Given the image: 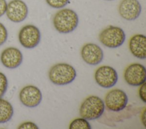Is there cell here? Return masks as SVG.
I'll return each instance as SVG.
<instances>
[{
	"mask_svg": "<svg viewBox=\"0 0 146 129\" xmlns=\"http://www.w3.org/2000/svg\"><path fill=\"white\" fill-rule=\"evenodd\" d=\"M52 22L57 31L62 34H67L72 32L77 27L79 18L74 10L62 9L54 15Z\"/></svg>",
	"mask_w": 146,
	"mask_h": 129,
	"instance_id": "cell-1",
	"label": "cell"
},
{
	"mask_svg": "<svg viewBox=\"0 0 146 129\" xmlns=\"http://www.w3.org/2000/svg\"><path fill=\"white\" fill-rule=\"evenodd\" d=\"M76 76L74 68L67 63H58L51 67L48 78L51 82L56 85H65L72 82Z\"/></svg>",
	"mask_w": 146,
	"mask_h": 129,
	"instance_id": "cell-2",
	"label": "cell"
},
{
	"mask_svg": "<svg viewBox=\"0 0 146 129\" xmlns=\"http://www.w3.org/2000/svg\"><path fill=\"white\" fill-rule=\"evenodd\" d=\"M105 110L104 101L99 97L90 95L82 103L79 113L82 118L87 120H94L99 118Z\"/></svg>",
	"mask_w": 146,
	"mask_h": 129,
	"instance_id": "cell-3",
	"label": "cell"
},
{
	"mask_svg": "<svg viewBox=\"0 0 146 129\" xmlns=\"http://www.w3.org/2000/svg\"><path fill=\"white\" fill-rule=\"evenodd\" d=\"M100 43L106 47L115 48L121 46L125 39V35L122 28L117 26H110L99 34Z\"/></svg>",
	"mask_w": 146,
	"mask_h": 129,
	"instance_id": "cell-4",
	"label": "cell"
},
{
	"mask_svg": "<svg viewBox=\"0 0 146 129\" xmlns=\"http://www.w3.org/2000/svg\"><path fill=\"white\" fill-rule=\"evenodd\" d=\"M40 32L34 25L27 24L22 27L18 34L20 44L27 49L36 47L40 40Z\"/></svg>",
	"mask_w": 146,
	"mask_h": 129,
	"instance_id": "cell-5",
	"label": "cell"
},
{
	"mask_svg": "<svg viewBox=\"0 0 146 129\" xmlns=\"http://www.w3.org/2000/svg\"><path fill=\"white\" fill-rule=\"evenodd\" d=\"M128 97L122 90L115 89L109 91L105 97V105L110 111L118 112L124 109L128 103Z\"/></svg>",
	"mask_w": 146,
	"mask_h": 129,
	"instance_id": "cell-6",
	"label": "cell"
},
{
	"mask_svg": "<svg viewBox=\"0 0 146 129\" xmlns=\"http://www.w3.org/2000/svg\"><path fill=\"white\" fill-rule=\"evenodd\" d=\"M124 78L125 82L131 86H140L145 82L146 69L139 63H133L128 65L124 70Z\"/></svg>",
	"mask_w": 146,
	"mask_h": 129,
	"instance_id": "cell-7",
	"label": "cell"
},
{
	"mask_svg": "<svg viewBox=\"0 0 146 129\" xmlns=\"http://www.w3.org/2000/svg\"><path fill=\"white\" fill-rule=\"evenodd\" d=\"M94 77L96 83L104 88L113 87L118 80V75L116 70L108 65L99 67L95 72Z\"/></svg>",
	"mask_w": 146,
	"mask_h": 129,
	"instance_id": "cell-8",
	"label": "cell"
},
{
	"mask_svg": "<svg viewBox=\"0 0 146 129\" xmlns=\"http://www.w3.org/2000/svg\"><path fill=\"white\" fill-rule=\"evenodd\" d=\"M5 14L7 18L14 23L23 21L28 14V7L22 0H11L7 5Z\"/></svg>",
	"mask_w": 146,
	"mask_h": 129,
	"instance_id": "cell-9",
	"label": "cell"
},
{
	"mask_svg": "<svg viewBox=\"0 0 146 129\" xmlns=\"http://www.w3.org/2000/svg\"><path fill=\"white\" fill-rule=\"evenodd\" d=\"M19 98L21 103L28 107H35L39 105L42 99L41 91L34 85H27L20 91Z\"/></svg>",
	"mask_w": 146,
	"mask_h": 129,
	"instance_id": "cell-10",
	"label": "cell"
},
{
	"mask_svg": "<svg viewBox=\"0 0 146 129\" xmlns=\"http://www.w3.org/2000/svg\"><path fill=\"white\" fill-rule=\"evenodd\" d=\"M80 55L84 61L91 65H96L100 63L104 57L102 48L94 43L84 44L81 49Z\"/></svg>",
	"mask_w": 146,
	"mask_h": 129,
	"instance_id": "cell-11",
	"label": "cell"
},
{
	"mask_svg": "<svg viewBox=\"0 0 146 129\" xmlns=\"http://www.w3.org/2000/svg\"><path fill=\"white\" fill-rule=\"evenodd\" d=\"M118 11L123 19L133 20L140 15L141 6L137 0H122L119 4Z\"/></svg>",
	"mask_w": 146,
	"mask_h": 129,
	"instance_id": "cell-12",
	"label": "cell"
},
{
	"mask_svg": "<svg viewBox=\"0 0 146 129\" xmlns=\"http://www.w3.org/2000/svg\"><path fill=\"white\" fill-rule=\"evenodd\" d=\"M0 59L4 66L9 69H15L18 67L23 61L21 51L15 47L5 48L1 53Z\"/></svg>",
	"mask_w": 146,
	"mask_h": 129,
	"instance_id": "cell-13",
	"label": "cell"
},
{
	"mask_svg": "<svg viewBox=\"0 0 146 129\" xmlns=\"http://www.w3.org/2000/svg\"><path fill=\"white\" fill-rule=\"evenodd\" d=\"M129 48L131 53L140 59L146 57V37L142 34H136L129 40Z\"/></svg>",
	"mask_w": 146,
	"mask_h": 129,
	"instance_id": "cell-14",
	"label": "cell"
},
{
	"mask_svg": "<svg viewBox=\"0 0 146 129\" xmlns=\"http://www.w3.org/2000/svg\"><path fill=\"white\" fill-rule=\"evenodd\" d=\"M13 114L14 110L11 104L8 101L0 98V123L9 122Z\"/></svg>",
	"mask_w": 146,
	"mask_h": 129,
	"instance_id": "cell-15",
	"label": "cell"
},
{
	"mask_svg": "<svg viewBox=\"0 0 146 129\" xmlns=\"http://www.w3.org/2000/svg\"><path fill=\"white\" fill-rule=\"evenodd\" d=\"M70 129H91V126L87 119L78 118L74 119L70 124Z\"/></svg>",
	"mask_w": 146,
	"mask_h": 129,
	"instance_id": "cell-16",
	"label": "cell"
},
{
	"mask_svg": "<svg viewBox=\"0 0 146 129\" xmlns=\"http://www.w3.org/2000/svg\"><path fill=\"white\" fill-rule=\"evenodd\" d=\"M8 81L6 76L0 72V98L2 97L7 91Z\"/></svg>",
	"mask_w": 146,
	"mask_h": 129,
	"instance_id": "cell-17",
	"label": "cell"
},
{
	"mask_svg": "<svg viewBox=\"0 0 146 129\" xmlns=\"http://www.w3.org/2000/svg\"><path fill=\"white\" fill-rule=\"evenodd\" d=\"M70 0H46L47 3L51 7L60 9L64 7Z\"/></svg>",
	"mask_w": 146,
	"mask_h": 129,
	"instance_id": "cell-18",
	"label": "cell"
},
{
	"mask_svg": "<svg viewBox=\"0 0 146 129\" xmlns=\"http://www.w3.org/2000/svg\"><path fill=\"white\" fill-rule=\"evenodd\" d=\"M8 33L5 26L0 22V46L3 44L7 39Z\"/></svg>",
	"mask_w": 146,
	"mask_h": 129,
	"instance_id": "cell-19",
	"label": "cell"
},
{
	"mask_svg": "<svg viewBox=\"0 0 146 129\" xmlns=\"http://www.w3.org/2000/svg\"><path fill=\"white\" fill-rule=\"evenodd\" d=\"M19 129H38V126L32 122H25L21 124L18 127Z\"/></svg>",
	"mask_w": 146,
	"mask_h": 129,
	"instance_id": "cell-20",
	"label": "cell"
},
{
	"mask_svg": "<svg viewBox=\"0 0 146 129\" xmlns=\"http://www.w3.org/2000/svg\"><path fill=\"white\" fill-rule=\"evenodd\" d=\"M145 89H146V83L144 82L140 85V88L139 90V94L140 98L144 103L146 102Z\"/></svg>",
	"mask_w": 146,
	"mask_h": 129,
	"instance_id": "cell-21",
	"label": "cell"
},
{
	"mask_svg": "<svg viewBox=\"0 0 146 129\" xmlns=\"http://www.w3.org/2000/svg\"><path fill=\"white\" fill-rule=\"evenodd\" d=\"M7 2L6 0H0V17L3 16L6 11Z\"/></svg>",
	"mask_w": 146,
	"mask_h": 129,
	"instance_id": "cell-22",
	"label": "cell"
},
{
	"mask_svg": "<svg viewBox=\"0 0 146 129\" xmlns=\"http://www.w3.org/2000/svg\"><path fill=\"white\" fill-rule=\"evenodd\" d=\"M141 122L144 125V127H146L145 126V109H144L142 114H141Z\"/></svg>",
	"mask_w": 146,
	"mask_h": 129,
	"instance_id": "cell-23",
	"label": "cell"
},
{
	"mask_svg": "<svg viewBox=\"0 0 146 129\" xmlns=\"http://www.w3.org/2000/svg\"><path fill=\"white\" fill-rule=\"evenodd\" d=\"M105 1H113V0H105Z\"/></svg>",
	"mask_w": 146,
	"mask_h": 129,
	"instance_id": "cell-24",
	"label": "cell"
}]
</instances>
